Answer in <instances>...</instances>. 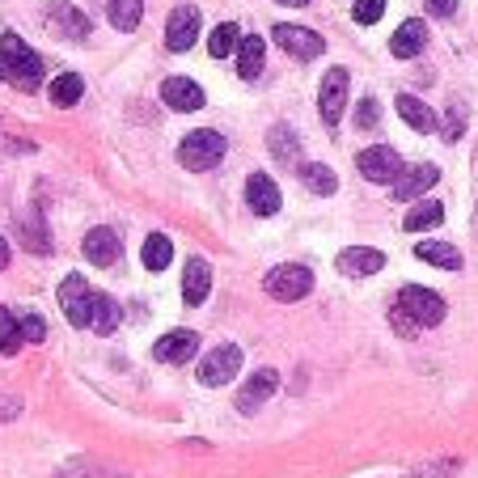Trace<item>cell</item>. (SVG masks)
<instances>
[{
	"label": "cell",
	"instance_id": "22",
	"mask_svg": "<svg viewBox=\"0 0 478 478\" xmlns=\"http://www.w3.org/2000/svg\"><path fill=\"white\" fill-rule=\"evenodd\" d=\"M263 55H267V43L258 38V34H246L238 43V72L246 80H255L263 72Z\"/></svg>",
	"mask_w": 478,
	"mask_h": 478
},
{
	"label": "cell",
	"instance_id": "27",
	"mask_svg": "<svg viewBox=\"0 0 478 478\" xmlns=\"http://www.w3.org/2000/svg\"><path fill=\"white\" fill-rule=\"evenodd\" d=\"M119 322H123V309H119V301L102 292V297L94 301V331H97V335H114V331H119Z\"/></svg>",
	"mask_w": 478,
	"mask_h": 478
},
{
	"label": "cell",
	"instance_id": "16",
	"mask_svg": "<svg viewBox=\"0 0 478 478\" xmlns=\"http://www.w3.org/2000/svg\"><path fill=\"white\" fill-rule=\"evenodd\" d=\"M195 351H199V335L195 331H170L165 339L153 343V356L161 365H182V360H191Z\"/></svg>",
	"mask_w": 478,
	"mask_h": 478
},
{
	"label": "cell",
	"instance_id": "24",
	"mask_svg": "<svg viewBox=\"0 0 478 478\" xmlns=\"http://www.w3.org/2000/svg\"><path fill=\"white\" fill-rule=\"evenodd\" d=\"M140 258H144V267H148V272H165V267H170V258H174V241L165 238V233H148V238H144Z\"/></svg>",
	"mask_w": 478,
	"mask_h": 478
},
{
	"label": "cell",
	"instance_id": "2",
	"mask_svg": "<svg viewBox=\"0 0 478 478\" xmlns=\"http://www.w3.org/2000/svg\"><path fill=\"white\" fill-rule=\"evenodd\" d=\"M178 161L195 170V174H204V170H216L224 161V136L221 131H191L187 140L178 144Z\"/></svg>",
	"mask_w": 478,
	"mask_h": 478
},
{
	"label": "cell",
	"instance_id": "30",
	"mask_svg": "<svg viewBox=\"0 0 478 478\" xmlns=\"http://www.w3.org/2000/svg\"><path fill=\"white\" fill-rule=\"evenodd\" d=\"M267 144H272V153L284 161V165H297V131L288 128V123H275Z\"/></svg>",
	"mask_w": 478,
	"mask_h": 478
},
{
	"label": "cell",
	"instance_id": "41",
	"mask_svg": "<svg viewBox=\"0 0 478 478\" xmlns=\"http://www.w3.org/2000/svg\"><path fill=\"white\" fill-rule=\"evenodd\" d=\"M4 267H9V241L0 238V272H4Z\"/></svg>",
	"mask_w": 478,
	"mask_h": 478
},
{
	"label": "cell",
	"instance_id": "10",
	"mask_svg": "<svg viewBox=\"0 0 478 478\" xmlns=\"http://www.w3.org/2000/svg\"><path fill=\"white\" fill-rule=\"evenodd\" d=\"M272 38L288 51V55H292V60H318L322 51H326V43H322V34L305 30V26H288V21H284V26H275Z\"/></svg>",
	"mask_w": 478,
	"mask_h": 478
},
{
	"label": "cell",
	"instance_id": "12",
	"mask_svg": "<svg viewBox=\"0 0 478 478\" xmlns=\"http://www.w3.org/2000/svg\"><path fill=\"white\" fill-rule=\"evenodd\" d=\"M335 267L351 280H365V275H377L385 267V255L382 250H373V246H348V250H339Z\"/></svg>",
	"mask_w": 478,
	"mask_h": 478
},
{
	"label": "cell",
	"instance_id": "7",
	"mask_svg": "<svg viewBox=\"0 0 478 478\" xmlns=\"http://www.w3.org/2000/svg\"><path fill=\"white\" fill-rule=\"evenodd\" d=\"M356 165H360V174L368 178V182H398L402 178V157L390 148V144H377V148H365L360 157H356Z\"/></svg>",
	"mask_w": 478,
	"mask_h": 478
},
{
	"label": "cell",
	"instance_id": "42",
	"mask_svg": "<svg viewBox=\"0 0 478 478\" xmlns=\"http://www.w3.org/2000/svg\"><path fill=\"white\" fill-rule=\"evenodd\" d=\"M280 4H292V9H301V4H309V0H280Z\"/></svg>",
	"mask_w": 478,
	"mask_h": 478
},
{
	"label": "cell",
	"instance_id": "14",
	"mask_svg": "<svg viewBox=\"0 0 478 478\" xmlns=\"http://www.w3.org/2000/svg\"><path fill=\"white\" fill-rule=\"evenodd\" d=\"M275 390H280V377H275V368H258L250 382L241 385V394H238V411L241 415H255L263 402L272 398Z\"/></svg>",
	"mask_w": 478,
	"mask_h": 478
},
{
	"label": "cell",
	"instance_id": "4",
	"mask_svg": "<svg viewBox=\"0 0 478 478\" xmlns=\"http://www.w3.org/2000/svg\"><path fill=\"white\" fill-rule=\"evenodd\" d=\"M263 288L272 292L275 301H301V297H309V288H314V272H309L305 263H280V267L263 280Z\"/></svg>",
	"mask_w": 478,
	"mask_h": 478
},
{
	"label": "cell",
	"instance_id": "33",
	"mask_svg": "<svg viewBox=\"0 0 478 478\" xmlns=\"http://www.w3.org/2000/svg\"><path fill=\"white\" fill-rule=\"evenodd\" d=\"M21 343H26V335H21V322H17L13 314L0 305V351H4V356H17V348H21Z\"/></svg>",
	"mask_w": 478,
	"mask_h": 478
},
{
	"label": "cell",
	"instance_id": "23",
	"mask_svg": "<svg viewBox=\"0 0 478 478\" xmlns=\"http://www.w3.org/2000/svg\"><path fill=\"white\" fill-rule=\"evenodd\" d=\"M51 30L60 34V38H85L89 34V21L80 9L72 4H55V13H51Z\"/></svg>",
	"mask_w": 478,
	"mask_h": 478
},
{
	"label": "cell",
	"instance_id": "8",
	"mask_svg": "<svg viewBox=\"0 0 478 478\" xmlns=\"http://www.w3.org/2000/svg\"><path fill=\"white\" fill-rule=\"evenodd\" d=\"M238 368H241V348L224 343V348H212L204 356V365H199V382L204 385H229L233 377H238Z\"/></svg>",
	"mask_w": 478,
	"mask_h": 478
},
{
	"label": "cell",
	"instance_id": "36",
	"mask_svg": "<svg viewBox=\"0 0 478 478\" xmlns=\"http://www.w3.org/2000/svg\"><path fill=\"white\" fill-rule=\"evenodd\" d=\"M377 119H382L377 97H365V102H360V111H356V123H360V128H377Z\"/></svg>",
	"mask_w": 478,
	"mask_h": 478
},
{
	"label": "cell",
	"instance_id": "13",
	"mask_svg": "<svg viewBox=\"0 0 478 478\" xmlns=\"http://www.w3.org/2000/svg\"><path fill=\"white\" fill-rule=\"evenodd\" d=\"M161 102L170 111H199L204 106V89L191 77H165L161 80Z\"/></svg>",
	"mask_w": 478,
	"mask_h": 478
},
{
	"label": "cell",
	"instance_id": "9",
	"mask_svg": "<svg viewBox=\"0 0 478 478\" xmlns=\"http://www.w3.org/2000/svg\"><path fill=\"white\" fill-rule=\"evenodd\" d=\"M199 9L195 4H178L174 13H170V21H165V47L170 51H191L195 38H199Z\"/></svg>",
	"mask_w": 478,
	"mask_h": 478
},
{
	"label": "cell",
	"instance_id": "25",
	"mask_svg": "<svg viewBox=\"0 0 478 478\" xmlns=\"http://www.w3.org/2000/svg\"><path fill=\"white\" fill-rule=\"evenodd\" d=\"M301 182L314 195H335L339 191L335 170H331V165H322V161H305V165H301Z\"/></svg>",
	"mask_w": 478,
	"mask_h": 478
},
{
	"label": "cell",
	"instance_id": "11",
	"mask_svg": "<svg viewBox=\"0 0 478 478\" xmlns=\"http://www.w3.org/2000/svg\"><path fill=\"white\" fill-rule=\"evenodd\" d=\"M80 250H85V258H89L94 267H114V263L123 258V241H119L114 229H89L85 241H80Z\"/></svg>",
	"mask_w": 478,
	"mask_h": 478
},
{
	"label": "cell",
	"instance_id": "1",
	"mask_svg": "<svg viewBox=\"0 0 478 478\" xmlns=\"http://www.w3.org/2000/svg\"><path fill=\"white\" fill-rule=\"evenodd\" d=\"M0 80H9L21 94H34L43 85V60L17 34H0Z\"/></svg>",
	"mask_w": 478,
	"mask_h": 478
},
{
	"label": "cell",
	"instance_id": "32",
	"mask_svg": "<svg viewBox=\"0 0 478 478\" xmlns=\"http://www.w3.org/2000/svg\"><path fill=\"white\" fill-rule=\"evenodd\" d=\"M238 26L233 21H221L216 30H212V38H207V51H212V60H224V55H233V47H238Z\"/></svg>",
	"mask_w": 478,
	"mask_h": 478
},
{
	"label": "cell",
	"instance_id": "34",
	"mask_svg": "<svg viewBox=\"0 0 478 478\" xmlns=\"http://www.w3.org/2000/svg\"><path fill=\"white\" fill-rule=\"evenodd\" d=\"M382 13H385V0H356V9H351V17H356L360 26L382 21Z\"/></svg>",
	"mask_w": 478,
	"mask_h": 478
},
{
	"label": "cell",
	"instance_id": "38",
	"mask_svg": "<svg viewBox=\"0 0 478 478\" xmlns=\"http://www.w3.org/2000/svg\"><path fill=\"white\" fill-rule=\"evenodd\" d=\"M462 128H465V111H462V106H453V114H449V128H445V140H462Z\"/></svg>",
	"mask_w": 478,
	"mask_h": 478
},
{
	"label": "cell",
	"instance_id": "6",
	"mask_svg": "<svg viewBox=\"0 0 478 478\" xmlns=\"http://www.w3.org/2000/svg\"><path fill=\"white\" fill-rule=\"evenodd\" d=\"M348 68H331L326 77H322V94H318V111L322 119L331 123V128H339V119H343V111H348Z\"/></svg>",
	"mask_w": 478,
	"mask_h": 478
},
{
	"label": "cell",
	"instance_id": "37",
	"mask_svg": "<svg viewBox=\"0 0 478 478\" xmlns=\"http://www.w3.org/2000/svg\"><path fill=\"white\" fill-rule=\"evenodd\" d=\"M390 318H394V326H398V335H407V339H411L415 331H419V322H415L411 314L402 309V305H394V314H390Z\"/></svg>",
	"mask_w": 478,
	"mask_h": 478
},
{
	"label": "cell",
	"instance_id": "17",
	"mask_svg": "<svg viewBox=\"0 0 478 478\" xmlns=\"http://www.w3.org/2000/svg\"><path fill=\"white\" fill-rule=\"evenodd\" d=\"M207 292H212V267H207V258L195 255L191 263H187V272H182V301L191 305H204Z\"/></svg>",
	"mask_w": 478,
	"mask_h": 478
},
{
	"label": "cell",
	"instance_id": "18",
	"mask_svg": "<svg viewBox=\"0 0 478 478\" xmlns=\"http://www.w3.org/2000/svg\"><path fill=\"white\" fill-rule=\"evenodd\" d=\"M423 47H428V26H423L419 17L402 21L398 30H394V38H390V51H394L398 60H411V55H419Z\"/></svg>",
	"mask_w": 478,
	"mask_h": 478
},
{
	"label": "cell",
	"instance_id": "20",
	"mask_svg": "<svg viewBox=\"0 0 478 478\" xmlns=\"http://www.w3.org/2000/svg\"><path fill=\"white\" fill-rule=\"evenodd\" d=\"M398 114L407 119V123H411L415 131H423V136L440 128V119H436V111H432L428 102H419L415 94H398Z\"/></svg>",
	"mask_w": 478,
	"mask_h": 478
},
{
	"label": "cell",
	"instance_id": "40",
	"mask_svg": "<svg viewBox=\"0 0 478 478\" xmlns=\"http://www.w3.org/2000/svg\"><path fill=\"white\" fill-rule=\"evenodd\" d=\"M21 411V402L17 398H9V402H0V419H13V415Z\"/></svg>",
	"mask_w": 478,
	"mask_h": 478
},
{
	"label": "cell",
	"instance_id": "31",
	"mask_svg": "<svg viewBox=\"0 0 478 478\" xmlns=\"http://www.w3.org/2000/svg\"><path fill=\"white\" fill-rule=\"evenodd\" d=\"M440 216H445V207L436 204V199H423V204H415L411 212H407V229H411V233L432 229V224H440Z\"/></svg>",
	"mask_w": 478,
	"mask_h": 478
},
{
	"label": "cell",
	"instance_id": "19",
	"mask_svg": "<svg viewBox=\"0 0 478 478\" xmlns=\"http://www.w3.org/2000/svg\"><path fill=\"white\" fill-rule=\"evenodd\" d=\"M436 178H440V170L436 165H415V170H402V178L394 182V199H415V195H423L428 187H436Z\"/></svg>",
	"mask_w": 478,
	"mask_h": 478
},
{
	"label": "cell",
	"instance_id": "15",
	"mask_svg": "<svg viewBox=\"0 0 478 478\" xmlns=\"http://www.w3.org/2000/svg\"><path fill=\"white\" fill-rule=\"evenodd\" d=\"M246 204H250V212L255 216H275L280 212V187L272 182V174H250L246 178Z\"/></svg>",
	"mask_w": 478,
	"mask_h": 478
},
{
	"label": "cell",
	"instance_id": "21",
	"mask_svg": "<svg viewBox=\"0 0 478 478\" xmlns=\"http://www.w3.org/2000/svg\"><path fill=\"white\" fill-rule=\"evenodd\" d=\"M415 255L432 263V267H445V272H462V250L457 246H449V241H419L415 246Z\"/></svg>",
	"mask_w": 478,
	"mask_h": 478
},
{
	"label": "cell",
	"instance_id": "35",
	"mask_svg": "<svg viewBox=\"0 0 478 478\" xmlns=\"http://www.w3.org/2000/svg\"><path fill=\"white\" fill-rule=\"evenodd\" d=\"M21 335H26V343H43L47 339V322L38 318V314H26L21 318Z\"/></svg>",
	"mask_w": 478,
	"mask_h": 478
},
{
	"label": "cell",
	"instance_id": "26",
	"mask_svg": "<svg viewBox=\"0 0 478 478\" xmlns=\"http://www.w3.org/2000/svg\"><path fill=\"white\" fill-rule=\"evenodd\" d=\"M80 94H85V80L77 77V72H64V77L51 80V102L60 106V111H68V106H77Z\"/></svg>",
	"mask_w": 478,
	"mask_h": 478
},
{
	"label": "cell",
	"instance_id": "28",
	"mask_svg": "<svg viewBox=\"0 0 478 478\" xmlns=\"http://www.w3.org/2000/svg\"><path fill=\"white\" fill-rule=\"evenodd\" d=\"M106 13H111V26L114 30H136L144 17V0H111L106 4Z\"/></svg>",
	"mask_w": 478,
	"mask_h": 478
},
{
	"label": "cell",
	"instance_id": "39",
	"mask_svg": "<svg viewBox=\"0 0 478 478\" xmlns=\"http://www.w3.org/2000/svg\"><path fill=\"white\" fill-rule=\"evenodd\" d=\"M423 4H428L432 17H453L457 13V0H423Z\"/></svg>",
	"mask_w": 478,
	"mask_h": 478
},
{
	"label": "cell",
	"instance_id": "3",
	"mask_svg": "<svg viewBox=\"0 0 478 478\" xmlns=\"http://www.w3.org/2000/svg\"><path fill=\"white\" fill-rule=\"evenodd\" d=\"M398 305L411 314L419 326H440L445 322V314H449V305H445V297L440 292H432V288H423V284H407L398 292Z\"/></svg>",
	"mask_w": 478,
	"mask_h": 478
},
{
	"label": "cell",
	"instance_id": "29",
	"mask_svg": "<svg viewBox=\"0 0 478 478\" xmlns=\"http://www.w3.org/2000/svg\"><path fill=\"white\" fill-rule=\"evenodd\" d=\"M21 241H26V250L34 255H51V238L47 229H43V216L34 212V216H21Z\"/></svg>",
	"mask_w": 478,
	"mask_h": 478
},
{
	"label": "cell",
	"instance_id": "5",
	"mask_svg": "<svg viewBox=\"0 0 478 478\" xmlns=\"http://www.w3.org/2000/svg\"><path fill=\"white\" fill-rule=\"evenodd\" d=\"M94 301L97 292L89 284H85V275H68L64 284H60V305H64V314L72 326H94Z\"/></svg>",
	"mask_w": 478,
	"mask_h": 478
}]
</instances>
